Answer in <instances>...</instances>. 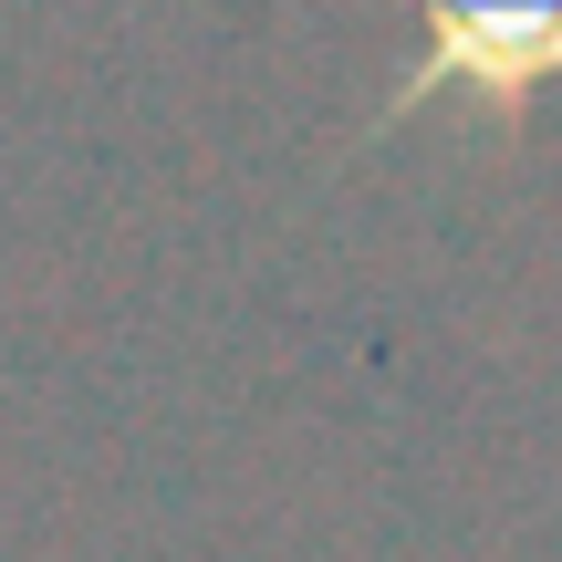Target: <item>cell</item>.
Instances as JSON below:
<instances>
[{"label":"cell","instance_id":"obj_1","mask_svg":"<svg viewBox=\"0 0 562 562\" xmlns=\"http://www.w3.org/2000/svg\"><path fill=\"white\" fill-rule=\"evenodd\" d=\"M562 83V0H427L417 74L364 115V136H396L427 104H469L480 125H521V104Z\"/></svg>","mask_w":562,"mask_h":562}]
</instances>
